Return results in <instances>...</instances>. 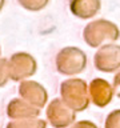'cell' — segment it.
I'll return each mask as SVG.
<instances>
[{
    "label": "cell",
    "mask_w": 120,
    "mask_h": 128,
    "mask_svg": "<svg viewBox=\"0 0 120 128\" xmlns=\"http://www.w3.org/2000/svg\"><path fill=\"white\" fill-rule=\"evenodd\" d=\"M47 115H48V119H50L51 124L56 128L67 127L68 124H71L75 119L74 112L71 110H68L67 107H64L59 100H55V102L48 107Z\"/></svg>",
    "instance_id": "6da1fadb"
},
{
    "label": "cell",
    "mask_w": 120,
    "mask_h": 128,
    "mask_svg": "<svg viewBox=\"0 0 120 128\" xmlns=\"http://www.w3.org/2000/svg\"><path fill=\"white\" fill-rule=\"evenodd\" d=\"M7 128H46V123L43 120H38V119H32V120L20 119L18 122L10 123Z\"/></svg>",
    "instance_id": "8992f818"
},
{
    "label": "cell",
    "mask_w": 120,
    "mask_h": 128,
    "mask_svg": "<svg viewBox=\"0 0 120 128\" xmlns=\"http://www.w3.org/2000/svg\"><path fill=\"white\" fill-rule=\"evenodd\" d=\"M6 80H7V74L4 71V62L2 60L0 62V87L6 84Z\"/></svg>",
    "instance_id": "ba28073f"
},
{
    "label": "cell",
    "mask_w": 120,
    "mask_h": 128,
    "mask_svg": "<svg viewBox=\"0 0 120 128\" xmlns=\"http://www.w3.org/2000/svg\"><path fill=\"white\" fill-rule=\"evenodd\" d=\"M20 94L24 99L30 100L38 107H42L46 103V92L35 83H23L20 87Z\"/></svg>",
    "instance_id": "3957f363"
},
{
    "label": "cell",
    "mask_w": 120,
    "mask_h": 128,
    "mask_svg": "<svg viewBox=\"0 0 120 128\" xmlns=\"http://www.w3.org/2000/svg\"><path fill=\"white\" fill-rule=\"evenodd\" d=\"M63 95L66 100L68 102V104L74 108L75 111H83L86 110L88 100L86 96V91H84V84L82 87L80 83H76L75 87H64L63 90Z\"/></svg>",
    "instance_id": "7a4b0ae2"
},
{
    "label": "cell",
    "mask_w": 120,
    "mask_h": 128,
    "mask_svg": "<svg viewBox=\"0 0 120 128\" xmlns=\"http://www.w3.org/2000/svg\"><path fill=\"white\" fill-rule=\"evenodd\" d=\"M106 127L107 128H120V111H115L108 116Z\"/></svg>",
    "instance_id": "52a82bcc"
},
{
    "label": "cell",
    "mask_w": 120,
    "mask_h": 128,
    "mask_svg": "<svg viewBox=\"0 0 120 128\" xmlns=\"http://www.w3.org/2000/svg\"><path fill=\"white\" fill-rule=\"evenodd\" d=\"M92 98H94L95 104L99 107H103L110 103L111 100V91L107 83L96 82L95 84L92 83Z\"/></svg>",
    "instance_id": "5b68a950"
},
{
    "label": "cell",
    "mask_w": 120,
    "mask_h": 128,
    "mask_svg": "<svg viewBox=\"0 0 120 128\" xmlns=\"http://www.w3.org/2000/svg\"><path fill=\"white\" fill-rule=\"evenodd\" d=\"M3 2H4V0H0V8L3 7Z\"/></svg>",
    "instance_id": "30bf717a"
},
{
    "label": "cell",
    "mask_w": 120,
    "mask_h": 128,
    "mask_svg": "<svg viewBox=\"0 0 120 128\" xmlns=\"http://www.w3.org/2000/svg\"><path fill=\"white\" fill-rule=\"evenodd\" d=\"M74 128H96V126H94L90 122H82V123H78Z\"/></svg>",
    "instance_id": "9c48e42d"
},
{
    "label": "cell",
    "mask_w": 120,
    "mask_h": 128,
    "mask_svg": "<svg viewBox=\"0 0 120 128\" xmlns=\"http://www.w3.org/2000/svg\"><path fill=\"white\" fill-rule=\"evenodd\" d=\"M7 114L12 119H26V118H34L39 114L36 108L28 106L22 100H12L7 108Z\"/></svg>",
    "instance_id": "277c9868"
}]
</instances>
